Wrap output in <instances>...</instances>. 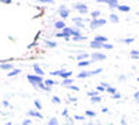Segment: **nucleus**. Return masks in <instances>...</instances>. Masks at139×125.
<instances>
[{
	"label": "nucleus",
	"mask_w": 139,
	"mask_h": 125,
	"mask_svg": "<svg viewBox=\"0 0 139 125\" xmlns=\"http://www.w3.org/2000/svg\"><path fill=\"white\" fill-rule=\"evenodd\" d=\"M27 79L31 82V85H33V88H38V85L39 84H43V78L42 76H39V75H35V74H29L27 76Z\"/></svg>",
	"instance_id": "1"
},
{
	"label": "nucleus",
	"mask_w": 139,
	"mask_h": 125,
	"mask_svg": "<svg viewBox=\"0 0 139 125\" xmlns=\"http://www.w3.org/2000/svg\"><path fill=\"white\" fill-rule=\"evenodd\" d=\"M102 68H97V70H93V71H81V72L78 74V78H89V76L92 75H96V74H100L102 72Z\"/></svg>",
	"instance_id": "2"
},
{
	"label": "nucleus",
	"mask_w": 139,
	"mask_h": 125,
	"mask_svg": "<svg viewBox=\"0 0 139 125\" xmlns=\"http://www.w3.org/2000/svg\"><path fill=\"white\" fill-rule=\"evenodd\" d=\"M106 22H107V21L104 20V18H97V20H92V21H91V29H96V28H100V27H103Z\"/></svg>",
	"instance_id": "3"
},
{
	"label": "nucleus",
	"mask_w": 139,
	"mask_h": 125,
	"mask_svg": "<svg viewBox=\"0 0 139 125\" xmlns=\"http://www.w3.org/2000/svg\"><path fill=\"white\" fill-rule=\"evenodd\" d=\"M91 61L93 62V61H103V60H106V54H103V53H100V51H95V53H92L91 54Z\"/></svg>",
	"instance_id": "4"
},
{
	"label": "nucleus",
	"mask_w": 139,
	"mask_h": 125,
	"mask_svg": "<svg viewBox=\"0 0 139 125\" xmlns=\"http://www.w3.org/2000/svg\"><path fill=\"white\" fill-rule=\"evenodd\" d=\"M74 7H75L81 14H86L88 13V6L85 3H75V4H74Z\"/></svg>",
	"instance_id": "5"
},
{
	"label": "nucleus",
	"mask_w": 139,
	"mask_h": 125,
	"mask_svg": "<svg viewBox=\"0 0 139 125\" xmlns=\"http://www.w3.org/2000/svg\"><path fill=\"white\" fill-rule=\"evenodd\" d=\"M71 75L72 72L71 71H67V70H58V76H61L63 79H68V78H71Z\"/></svg>",
	"instance_id": "6"
},
{
	"label": "nucleus",
	"mask_w": 139,
	"mask_h": 125,
	"mask_svg": "<svg viewBox=\"0 0 139 125\" xmlns=\"http://www.w3.org/2000/svg\"><path fill=\"white\" fill-rule=\"evenodd\" d=\"M58 14H60L61 18H67L70 15V11H68V8L66 6H60V8H58Z\"/></svg>",
	"instance_id": "7"
},
{
	"label": "nucleus",
	"mask_w": 139,
	"mask_h": 125,
	"mask_svg": "<svg viewBox=\"0 0 139 125\" xmlns=\"http://www.w3.org/2000/svg\"><path fill=\"white\" fill-rule=\"evenodd\" d=\"M102 2L103 3H107L110 8H117L118 6H120V3H118L117 0H102Z\"/></svg>",
	"instance_id": "8"
},
{
	"label": "nucleus",
	"mask_w": 139,
	"mask_h": 125,
	"mask_svg": "<svg viewBox=\"0 0 139 125\" xmlns=\"http://www.w3.org/2000/svg\"><path fill=\"white\" fill-rule=\"evenodd\" d=\"M0 68L2 70H6V71H11V68H13V64L11 62H8V61H4V62H0Z\"/></svg>",
	"instance_id": "9"
},
{
	"label": "nucleus",
	"mask_w": 139,
	"mask_h": 125,
	"mask_svg": "<svg viewBox=\"0 0 139 125\" xmlns=\"http://www.w3.org/2000/svg\"><path fill=\"white\" fill-rule=\"evenodd\" d=\"M33 71H35V75H39V76H43V74H44V71L38 64H33Z\"/></svg>",
	"instance_id": "10"
},
{
	"label": "nucleus",
	"mask_w": 139,
	"mask_h": 125,
	"mask_svg": "<svg viewBox=\"0 0 139 125\" xmlns=\"http://www.w3.org/2000/svg\"><path fill=\"white\" fill-rule=\"evenodd\" d=\"M89 57H91V56H89L88 53H81V54H79L78 57H75V59L78 60V62H81V61H85V60H88Z\"/></svg>",
	"instance_id": "11"
},
{
	"label": "nucleus",
	"mask_w": 139,
	"mask_h": 125,
	"mask_svg": "<svg viewBox=\"0 0 139 125\" xmlns=\"http://www.w3.org/2000/svg\"><path fill=\"white\" fill-rule=\"evenodd\" d=\"M54 28H56V29H60V31H63L64 28H66V22H64L63 20L57 21L56 24H54Z\"/></svg>",
	"instance_id": "12"
},
{
	"label": "nucleus",
	"mask_w": 139,
	"mask_h": 125,
	"mask_svg": "<svg viewBox=\"0 0 139 125\" xmlns=\"http://www.w3.org/2000/svg\"><path fill=\"white\" fill-rule=\"evenodd\" d=\"M93 40L99 42V43H107V38H106V36H102V35H96Z\"/></svg>",
	"instance_id": "13"
},
{
	"label": "nucleus",
	"mask_w": 139,
	"mask_h": 125,
	"mask_svg": "<svg viewBox=\"0 0 139 125\" xmlns=\"http://www.w3.org/2000/svg\"><path fill=\"white\" fill-rule=\"evenodd\" d=\"M108 20H110L113 24H118V22H120V18H118V15H117V14H114V13H111V14H110Z\"/></svg>",
	"instance_id": "14"
},
{
	"label": "nucleus",
	"mask_w": 139,
	"mask_h": 125,
	"mask_svg": "<svg viewBox=\"0 0 139 125\" xmlns=\"http://www.w3.org/2000/svg\"><path fill=\"white\" fill-rule=\"evenodd\" d=\"M103 45H104V43H99V42L92 40V42H91V45H89V46H91L92 49H102V47H103Z\"/></svg>",
	"instance_id": "15"
},
{
	"label": "nucleus",
	"mask_w": 139,
	"mask_h": 125,
	"mask_svg": "<svg viewBox=\"0 0 139 125\" xmlns=\"http://www.w3.org/2000/svg\"><path fill=\"white\" fill-rule=\"evenodd\" d=\"M28 115H31V117H35V118H42V114L38 113L36 110H31V111L28 113Z\"/></svg>",
	"instance_id": "16"
},
{
	"label": "nucleus",
	"mask_w": 139,
	"mask_h": 125,
	"mask_svg": "<svg viewBox=\"0 0 139 125\" xmlns=\"http://www.w3.org/2000/svg\"><path fill=\"white\" fill-rule=\"evenodd\" d=\"M117 8H118L120 11H122V13H128V11L131 10V8H130V6H125V4H120V6H118Z\"/></svg>",
	"instance_id": "17"
},
{
	"label": "nucleus",
	"mask_w": 139,
	"mask_h": 125,
	"mask_svg": "<svg viewBox=\"0 0 139 125\" xmlns=\"http://www.w3.org/2000/svg\"><path fill=\"white\" fill-rule=\"evenodd\" d=\"M72 82H74V79L68 78V79H63V81H61V85H63V86H67V88H68V86L72 85Z\"/></svg>",
	"instance_id": "18"
},
{
	"label": "nucleus",
	"mask_w": 139,
	"mask_h": 125,
	"mask_svg": "<svg viewBox=\"0 0 139 125\" xmlns=\"http://www.w3.org/2000/svg\"><path fill=\"white\" fill-rule=\"evenodd\" d=\"M43 82H44V85H46L47 88H52L53 85H56V81L54 79H44Z\"/></svg>",
	"instance_id": "19"
},
{
	"label": "nucleus",
	"mask_w": 139,
	"mask_h": 125,
	"mask_svg": "<svg viewBox=\"0 0 139 125\" xmlns=\"http://www.w3.org/2000/svg\"><path fill=\"white\" fill-rule=\"evenodd\" d=\"M100 11L99 10H95V11H92L91 13V15H92V20H97V18H100Z\"/></svg>",
	"instance_id": "20"
},
{
	"label": "nucleus",
	"mask_w": 139,
	"mask_h": 125,
	"mask_svg": "<svg viewBox=\"0 0 139 125\" xmlns=\"http://www.w3.org/2000/svg\"><path fill=\"white\" fill-rule=\"evenodd\" d=\"M106 92H108V93L113 96V95H116V93H117V89H116V88H113V86H107V88H106Z\"/></svg>",
	"instance_id": "21"
},
{
	"label": "nucleus",
	"mask_w": 139,
	"mask_h": 125,
	"mask_svg": "<svg viewBox=\"0 0 139 125\" xmlns=\"http://www.w3.org/2000/svg\"><path fill=\"white\" fill-rule=\"evenodd\" d=\"M19 72H21V70H19V68L11 70V71H10V72H8V76H16V75H18Z\"/></svg>",
	"instance_id": "22"
},
{
	"label": "nucleus",
	"mask_w": 139,
	"mask_h": 125,
	"mask_svg": "<svg viewBox=\"0 0 139 125\" xmlns=\"http://www.w3.org/2000/svg\"><path fill=\"white\" fill-rule=\"evenodd\" d=\"M86 39H88V36H83V35L77 36V38H72V40H74V42H82V40H86Z\"/></svg>",
	"instance_id": "23"
},
{
	"label": "nucleus",
	"mask_w": 139,
	"mask_h": 125,
	"mask_svg": "<svg viewBox=\"0 0 139 125\" xmlns=\"http://www.w3.org/2000/svg\"><path fill=\"white\" fill-rule=\"evenodd\" d=\"M85 115H86V117L93 118V117H96V113H95V111H92V110H86V111H85Z\"/></svg>",
	"instance_id": "24"
},
{
	"label": "nucleus",
	"mask_w": 139,
	"mask_h": 125,
	"mask_svg": "<svg viewBox=\"0 0 139 125\" xmlns=\"http://www.w3.org/2000/svg\"><path fill=\"white\" fill-rule=\"evenodd\" d=\"M131 57L132 59H139V50H131Z\"/></svg>",
	"instance_id": "25"
},
{
	"label": "nucleus",
	"mask_w": 139,
	"mask_h": 125,
	"mask_svg": "<svg viewBox=\"0 0 139 125\" xmlns=\"http://www.w3.org/2000/svg\"><path fill=\"white\" fill-rule=\"evenodd\" d=\"M91 62H92L91 60H85V61H81V62H78V65H79V67H88L89 64H91Z\"/></svg>",
	"instance_id": "26"
},
{
	"label": "nucleus",
	"mask_w": 139,
	"mask_h": 125,
	"mask_svg": "<svg viewBox=\"0 0 139 125\" xmlns=\"http://www.w3.org/2000/svg\"><path fill=\"white\" fill-rule=\"evenodd\" d=\"M47 125H58V121H57V118H56V117L50 118V119H49V124H47Z\"/></svg>",
	"instance_id": "27"
},
{
	"label": "nucleus",
	"mask_w": 139,
	"mask_h": 125,
	"mask_svg": "<svg viewBox=\"0 0 139 125\" xmlns=\"http://www.w3.org/2000/svg\"><path fill=\"white\" fill-rule=\"evenodd\" d=\"M91 100H92V103H100L102 97H100V96H95V97H91Z\"/></svg>",
	"instance_id": "28"
},
{
	"label": "nucleus",
	"mask_w": 139,
	"mask_h": 125,
	"mask_svg": "<svg viewBox=\"0 0 139 125\" xmlns=\"http://www.w3.org/2000/svg\"><path fill=\"white\" fill-rule=\"evenodd\" d=\"M44 43H46L49 47H56V46H57V45H56V42H52V40H47V39L44 40Z\"/></svg>",
	"instance_id": "29"
},
{
	"label": "nucleus",
	"mask_w": 139,
	"mask_h": 125,
	"mask_svg": "<svg viewBox=\"0 0 139 125\" xmlns=\"http://www.w3.org/2000/svg\"><path fill=\"white\" fill-rule=\"evenodd\" d=\"M133 40H135V38H125V39H122V42H124V43H127V45L132 43Z\"/></svg>",
	"instance_id": "30"
},
{
	"label": "nucleus",
	"mask_w": 139,
	"mask_h": 125,
	"mask_svg": "<svg viewBox=\"0 0 139 125\" xmlns=\"http://www.w3.org/2000/svg\"><path fill=\"white\" fill-rule=\"evenodd\" d=\"M88 96L89 97H95V96H99V92L97 90H92V92H88Z\"/></svg>",
	"instance_id": "31"
},
{
	"label": "nucleus",
	"mask_w": 139,
	"mask_h": 125,
	"mask_svg": "<svg viewBox=\"0 0 139 125\" xmlns=\"http://www.w3.org/2000/svg\"><path fill=\"white\" fill-rule=\"evenodd\" d=\"M103 47H104V49H107V50H111L113 49V45H111V43H104Z\"/></svg>",
	"instance_id": "32"
},
{
	"label": "nucleus",
	"mask_w": 139,
	"mask_h": 125,
	"mask_svg": "<svg viewBox=\"0 0 139 125\" xmlns=\"http://www.w3.org/2000/svg\"><path fill=\"white\" fill-rule=\"evenodd\" d=\"M35 107H36L38 110H42V104H41L39 100H35Z\"/></svg>",
	"instance_id": "33"
},
{
	"label": "nucleus",
	"mask_w": 139,
	"mask_h": 125,
	"mask_svg": "<svg viewBox=\"0 0 139 125\" xmlns=\"http://www.w3.org/2000/svg\"><path fill=\"white\" fill-rule=\"evenodd\" d=\"M96 90H97V92H106V88H104V86H102V85H99L97 88H96Z\"/></svg>",
	"instance_id": "34"
},
{
	"label": "nucleus",
	"mask_w": 139,
	"mask_h": 125,
	"mask_svg": "<svg viewBox=\"0 0 139 125\" xmlns=\"http://www.w3.org/2000/svg\"><path fill=\"white\" fill-rule=\"evenodd\" d=\"M74 22H83V18L82 17H75L74 18Z\"/></svg>",
	"instance_id": "35"
},
{
	"label": "nucleus",
	"mask_w": 139,
	"mask_h": 125,
	"mask_svg": "<svg viewBox=\"0 0 139 125\" xmlns=\"http://www.w3.org/2000/svg\"><path fill=\"white\" fill-rule=\"evenodd\" d=\"M21 125H32V121H31V119H25Z\"/></svg>",
	"instance_id": "36"
},
{
	"label": "nucleus",
	"mask_w": 139,
	"mask_h": 125,
	"mask_svg": "<svg viewBox=\"0 0 139 125\" xmlns=\"http://www.w3.org/2000/svg\"><path fill=\"white\" fill-rule=\"evenodd\" d=\"M68 88L71 89V90H75V92H77V90H79V88H78V86H75V85H71V86H68Z\"/></svg>",
	"instance_id": "37"
},
{
	"label": "nucleus",
	"mask_w": 139,
	"mask_h": 125,
	"mask_svg": "<svg viewBox=\"0 0 139 125\" xmlns=\"http://www.w3.org/2000/svg\"><path fill=\"white\" fill-rule=\"evenodd\" d=\"M36 45H38V42H35V40H33L32 43H29V46H28V49H31V47H35V46H36Z\"/></svg>",
	"instance_id": "38"
},
{
	"label": "nucleus",
	"mask_w": 139,
	"mask_h": 125,
	"mask_svg": "<svg viewBox=\"0 0 139 125\" xmlns=\"http://www.w3.org/2000/svg\"><path fill=\"white\" fill-rule=\"evenodd\" d=\"M53 103H56V104H58V103H60V99H58V97H57V96H54V97H53Z\"/></svg>",
	"instance_id": "39"
},
{
	"label": "nucleus",
	"mask_w": 139,
	"mask_h": 125,
	"mask_svg": "<svg viewBox=\"0 0 139 125\" xmlns=\"http://www.w3.org/2000/svg\"><path fill=\"white\" fill-rule=\"evenodd\" d=\"M113 99H121V95H120V93L117 92L116 95H113Z\"/></svg>",
	"instance_id": "40"
},
{
	"label": "nucleus",
	"mask_w": 139,
	"mask_h": 125,
	"mask_svg": "<svg viewBox=\"0 0 139 125\" xmlns=\"http://www.w3.org/2000/svg\"><path fill=\"white\" fill-rule=\"evenodd\" d=\"M133 97H135V100L139 103V92H135V95H133Z\"/></svg>",
	"instance_id": "41"
},
{
	"label": "nucleus",
	"mask_w": 139,
	"mask_h": 125,
	"mask_svg": "<svg viewBox=\"0 0 139 125\" xmlns=\"http://www.w3.org/2000/svg\"><path fill=\"white\" fill-rule=\"evenodd\" d=\"M74 118H75V119H78V121H82V119H83V117H82V115H75Z\"/></svg>",
	"instance_id": "42"
},
{
	"label": "nucleus",
	"mask_w": 139,
	"mask_h": 125,
	"mask_svg": "<svg viewBox=\"0 0 139 125\" xmlns=\"http://www.w3.org/2000/svg\"><path fill=\"white\" fill-rule=\"evenodd\" d=\"M61 114L64 115V117H67V115H68V111H67V110H66V108H64V110H63V113H61Z\"/></svg>",
	"instance_id": "43"
},
{
	"label": "nucleus",
	"mask_w": 139,
	"mask_h": 125,
	"mask_svg": "<svg viewBox=\"0 0 139 125\" xmlns=\"http://www.w3.org/2000/svg\"><path fill=\"white\" fill-rule=\"evenodd\" d=\"M2 3H4V4H10V3H11V0H2Z\"/></svg>",
	"instance_id": "44"
},
{
	"label": "nucleus",
	"mask_w": 139,
	"mask_h": 125,
	"mask_svg": "<svg viewBox=\"0 0 139 125\" xmlns=\"http://www.w3.org/2000/svg\"><path fill=\"white\" fill-rule=\"evenodd\" d=\"M102 111H103V113H107V111H108V108H107V107H103V108H102Z\"/></svg>",
	"instance_id": "45"
},
{
	"label": "nucleus",
	"mask_w": 139,
	"mask_h": 125,
	"mask_svg": "<svg viewBox=\"0 0 139 125\" xmlns=\"http://www.w3.org/2000/svg\"><path fill=\"white\" fill-rule=\"evenodd\" d=\"M3 106H4V107H7V106H10V104H8V102H6V100H4V102H3Z\"/></svg>",
	"instance_id": "46"
},
{
	"label": "nucleus",
	"mask_w": 139,
	"mask_h": 125,
	"mask_svg": "<svg viewBox=\"0 0 139 125\" xmlns=\"http://www.w3.org/2000/svg\"><path fill=\"white\" fill-rule=\"evenodd\" d=\"M125 79V75H120V81H124Z\"/></svg>",
	"instance_id": "47"
},
{
	"label": "nucleus",
	"mask_w": 139,
	"mask_h": 125,
	"mask_svg": "<svg viewBox=\"0 0 139 125\" xmlns=\"http://www.w3.org/2000/svg\"><path fill=\"white\" fill-rule=\"evenodd\" d=\"M121 122H122V125H127V121H125V118H122V121H121Z\"/></svg>",
	"instance_id": "48"
},
{
	"label": "nucleus",
	"mask_w": 139,
	"mask_h": 125,
	"mask_svg": "<svg viewBox=\"0 0 139 125\" xmlns=\"http://www.w3.org/2000/svg\"><path fill=\"white\" fill-rule=\"evenodd\" d=\"M136 81H138V82H139V78H138V79H136Z\"/></svg>",
	"instance_id": "49"
}]
</instances>
